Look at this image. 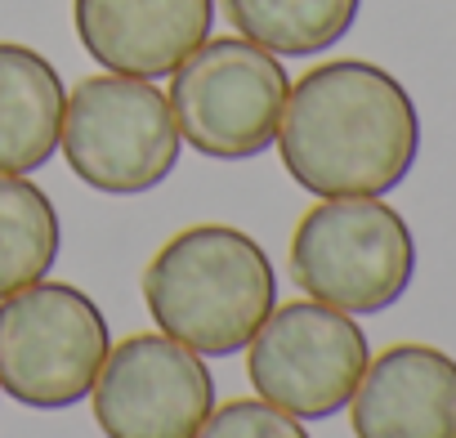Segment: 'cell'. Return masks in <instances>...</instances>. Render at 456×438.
I'll return each mask as SVG.
<instances>
[{"instance_id": "5", "label": "cell", "mask_w": 456, "mask_h": 438, "mask_svg": "<svg viewBox=\"0 0 456 438\" xmlns=\"http://www.w3.org/2000/svg\"><path fill=\"white\" fill-rule=\"evenodd\" d=\"M59 148L81 183L108 197H134L179 166V126L152 81L103 72L86 77L63 103Z\"/></svg>"}, {"instance_id": "10", "label": "cell", "mask_w": 456, "mask_h": 438, "mask_svg": "<svg viewBox=\"0 0 456 438\" xmlns=\"http://www.w3.org/2000/svg\"><path fill=\"white\" fill-rule=\"evenodd\" d=\"M354 438H456V358L434 345H389L349 398Z\"/></svg>"}, {"instance_id": "3", "label": "cell", "mask_w": 456, "mask_h": 438, "mask_svg": "<svg viewBox=\"0 0 456 438\" xmlns=\"http://www.w3.org/2000/svg\"><path fill=\"white\" fill-rule=\"evenodd\" d=\"M291 278L340 313H385L416 278V238L380 197H322L291 233Z\"/></svg>"}, {"instance_id": "14", "label": "cell", "mask_w": 456, "mask_h": 438, "mask_svg": "<svg viewBox=\"0 0 456 438\" xmlns=\"http://www.w3.org/2000/svg\"><path fill=\"white\" fill-rule=\"evenodd\" d=\"M192 438H309L300 416L265 402V398H238L215 407Z\"/></svg>"}, {"instance_id": "13", "label": "cell", "mask_w": 456, "mask_h": 438, "mask_svg": "<svg viewBox=\"0 0 456 438\" xmlns=\"http://www.w3.org/2000/svg\"><path fill=\"white\" fill-rule=\"evenodd\" d=\"M59 210L23 174H0V300L50 278L59 260Z\"/></svg>"}, {"instance_id": "6", "label": "cell", "mask_w": 456, "mask_h": 438, "mask_svg": "<svg viewBox=\"0 0 456 438\" xmlns=\"http://www.w3.org/2000/svg\"><path fill=\"white\" fill-rule=\"evenodd\" d=\"M112 349L99 304L68 282H32L0 300V393L37 411L90 398Z\"/></svg>"}, {"instance_id": "8", "label": "cell", "mask_w": 456, "mask_h": 438, "mask_svg": "<svg viewBox=\"0 0 456 438\" xmlns=\"http://www.w3.org/2000/svg\"><path fill=\"white\" fill-rule=\"evenodd\" d=\"M90 407L103 438H192L215 411V380L188 345L139 331L108 349Z\"/></svg>"}, {"instance_id": "11", "label": "cell", "mask_w": 456, "mask_h": 438, "mask_svg": "<svg viewBox=\"0 0 456 438\" xmlns=\"http://www.w3.org/2000/svg\"><path fill=\"white\" fill-rule=\"evenodd\" d=\"M63 77L32 45L0 41V174H32L59 152Z\"/></svg>"}, {"instance_id": "12", "label": "cell", "mask_w": 456, "mask_h": 438, "mask_svg": "<svg viewBox=\"0 0 456 438\" xmlns=\"http://www.w3.org/2000/svg\"><path fill=\"white\" fill-rule=\"evenodd\" d=\"M358 10L362 0H224L228 23L278 59L331 50L358 23Z\"/></svg>"}, {"instance_id": "7", "label": "cell", "mask_w": 456, "mask_h": 438, "mask_svg": "<svg viewBox=\"0 0 456 438\" xmlns=\"http://www.w3.org/2000/svg\"><path fill=\"white\" fill-rule=\"evenodd\" d=\"M367 362L371 345L354 313L318 300L273 304L247 345V380L256 393L300 420H327L345 411Z\"/></svg>"}, {"instance_id": "4", "label": "cell", "mask_w": 456, "mask_h": 438, "mask_svg": "<svg viewBox=\"0 0 456 438\" xmlns=\"http://www.w3.org/2000/svg\"><path fill=\"white\" fill-rule=\"evenodd\" d=\"M291 77L278 54L247 36H206L170 72L179 139L215 161H247L273 148Z\"/></svg>"}, {"instance_id": "1", "label": "cell", "mask_w": 456, "mask_h": 438, "mask_svg": "<svg viewBox=\"0 0 456 438\" xmlns=\"http://www.w3.org/2000/svg\"><path fill=\"white\" fill-rule=\"evenodd\" d=\"M273 143L314 197H385L416 166L420 117L398 77L367 59H336L291 85Z\"/></svg>"}, {"instance_id": "9", "label": "cell", "mask_w": 456, "mask_h": 438, "mask_svg": "<svg viewBox=\"0 0 456 438\" xmlns=\"http://www.w3.org/2000/svg\"><path fill=\"white\" fill-rule=\"evenodd\" d=\"M86 54L108 72L170 77L215 28V0H72Z\"/></svg>"}, {"instance_id": "2", "label": "cell", "mask_w": 456, "mask_h": 438, "mask_svg": "<svg viewBox=\"0 0 456 438\" xmlns=\"http://www.w3.org/2000/svg\"><path fill=\"white\" fill-rule=\"evenodd\" d=\"M152 322L201 358H228L251 345L278 304L269 251L233 224H192L175 233L143 269Z\"/></svg>"}]
</instances>
